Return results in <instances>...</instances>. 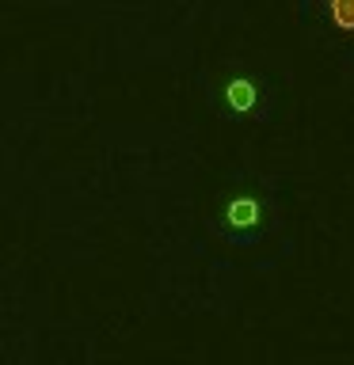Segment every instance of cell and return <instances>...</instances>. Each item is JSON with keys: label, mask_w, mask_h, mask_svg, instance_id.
I'll return each instance as SVG.
<instances>
[{"label": "cell", "mask_w": 354, "mask_h": 365, "mask_svg": "<svg viewBox=\"0 0 354 365\" xmlns=\"http://www.w3.org/2000/svg\"><path fill=\"white\" fill-rule=\"evenodd\" d=\"M259 221H263V202L248 190L233 194L221 210V228H233V232H251V228H259Z\"/></svg>", "instance_id": "obj_1"}, {"label": "cell", "mask_w": 354, "mask_h": 365, "mask_svg": "<svg viewBox=\"0 0 354 365\" xmlns=\"http://www.w3.org/2000/svg\"><path fill=\"white\" fill-rule=\"evenodd\" d=\"M259 99H263V88H259L256 76L236 73V76H228L225 84H221V103L233 114H256L259 110Z\"/></svg>", "instance_id": "obj_2"}, {"label": "cell", "mask_w": 354, "mask_h": 365, "mask_svg": "<svg viewBox=\"0 0 354 365\" xmlns=\"http://www.w3.org/2000/svg\"><path fill=\"white\" fill-rule=\"evenodd\" d=\"M320 16L339 38H354V0H316Z\"/></svg>", "instance_id": "obj_3"}]
</instances>
